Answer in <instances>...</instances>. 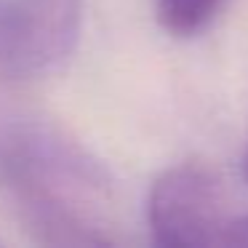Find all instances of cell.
<instances>
[{
	"instance_id": "6da1fadb",
	"label": "cell",
	"mask_w": 248,
	"mask_h": 248,
	"mask_svg": "<svg viewBox=\"0 0 248 248\" xmlns=\"http://www.w3.org/2000/svg\"><path fill=\"white\" fill-rule=\"evenodd\" d=\"M147 221L157 246H221L230 221L221 179L203 163H179L163 171L147 198Z\"/></svg>"
},
{
	"instance_id": "7a4b0ae2",
	"label": "cell",
	"mask_w": 248,
	"mask_h": 248,
	"mask_svg": "<svg viewBox=\"0 0 248 248\" xmlns=\"http://www.w3.org/2000/svg\"><path fill=\"white\" fill-rule=\"evenodd\" d=\"M86 0H0V72L38 75L72 54Z\"/></svg>"
},
{
	"instance_id": "3957f363",
	"label": "cell",
	"mask_w": 248,
	"mask_h": 248,
	"mask_svg": "<svg viewBox=\"0 0 248 248\" xmlns=\"http://www.w3.org/2000/svg\"><path fill=\"white\" fill-rule=\"evenodd\" d=\"M221 6L224 0H155L157 22L176 38H192L203 32L216 19Z\"/></svg>"
},
{
	"instance_id": "277c9868",
	"label": "cell",
	"mask_w": 248,
	"mask_h": 248,
	"mask_svg": "<svg viewBox=\"0 0 248 248\" xmlns=\"http://www.w3.org/2000/svg\"><path fill=\"white\" fill-rule=\"evenodd\" d=\"M221 246L248 248V214L235 216V219L227 221V230H224V240H221Z\"/></svg>"
},
{
	"instance_id": "5b68a950",
	"label": "cell",
	"mask_w": 248,
	"mask_h": 248,
	"mask_svg": "<svg viewBox=\"0 0 248 248\" xmlns=\"http://www.w3.org/2000/svg\"><path fill=\"white\" fill-rule=\"evenodd\" d=\"M243 179L248 182V147H246V155H243Z\"/></svg>"
}]
</instances>
